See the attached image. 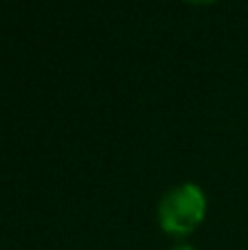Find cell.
Returning <instances> with one entry per match:
<instances>
[{"instance_id": "cell-1", "label": "cell", "mask_w": 248, "mask_h": 250, "mask_svg": "<svg viewBox=\"0 0 248 250\" xmlns=\"http://www.w3.org/2000/svg\"><path fill=\"white\" fill-rule=\"evenodd\" d=\"M207 198L193 182H183L163 193L158 202V222L161 229L176 237L193 233L205 220Z\"/></svg>"}, {"instance_id": "cell-2", "label": "cell", "mask_w": 248, "mask_h": 250, "mask_svg": "<svg viewBox=\"0 0 248 250\" xmlns=\"http://www.w3.org/2000/svg\"><path fill=\"white\" fill-rule=\"evenodd\" d=\"M171 250H196V248H193L191 244H176V246L171 248Z\"/></svg>"}, {"instance_id": "cell-3", "label": "cell", "mask_w": 248, "mask_h": 250, "mask_svg": "<svg viewBox=\"0 0 248 250\" xmlns=\"http://www.w3.org/2000/svg\"><path fill=\"white\" fill-rule=\"evenodd\" d=\"M191 2H211V0H191Z\"/></svg>"}]
</instances>
